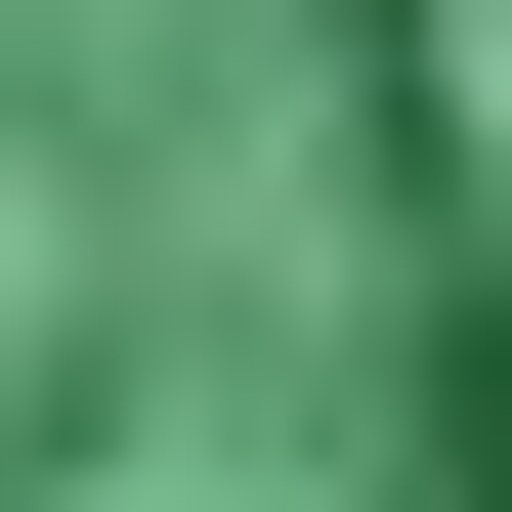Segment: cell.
Listing matches in <instances>:
<instances>
[{"mask_svg":"<svg viewBox=\"0 0 512 512\" xmlns=\"http://www.w3.org/2000/svg\"><path fill=\"white\" fill-rule=\"evenodd\" d=\"M0 512H512L427 0H0Z\"/></svg>","mask_w":512,"mask_h":512,"instance_id":"cell-1","label":"cell"}]
</instances>
